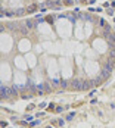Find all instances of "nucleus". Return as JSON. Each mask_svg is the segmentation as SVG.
<instances>
[{
    "mask_svg": "<svg viewBox=\"0 0 115 128\" xmlns=\"http://www.w3.org/2000/svg\"><path fill=\"white\" fill-rule=\"evenodd\" d=\"M71 86H72V88H77V90L84 88V82H83V81H80V80H74Z\"/></svg>",
    "mask_w": 115,
    "mask_h": 128,
    "instance_id": "1",
    "label": "nucleus"
},
{
    "mask_svg": "<svg viewBox=\"0 0 115 128\" xmlns=\"http://www.w3.org/2000/svg\"><path fill=\"white\" fill-rule=\"evenodd\" d=\"M27 26H28V28H31V26H33V22H31V21H28V22H27Z\"/></svg>",
    "mask_w": 115,
    "mask_h": 128,
    "instance_id": "2",
    "label": "nucleus"
}]
</instances>
